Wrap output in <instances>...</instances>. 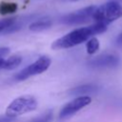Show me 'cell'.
Instances as JSON below:
<instances>
[{"label":"cell","instance_id":"ba28073f","mask_svg":"<svg viewBox=\"0 0 122 122\" xmlns=\"http://www.w3.org/2000/svg\"><path fill=\"white\" fill-rule=\"evenodd\" d=\"M96 89H97L96 86L88 84V85H83V86H79V87L73 88L72 90H71L69 92V93L71 95H81V96H85V95H87V94H89L91 92H95Z\"/></svg>","mask_w":122,"mask_h":122},{"label":"cell","instance_id":"9c48e42d","mask_svg":"<svg viewBox=\"0 0 122 122\" xmlns=\"http://www.w3.org/2000/svg\"><path fill=\"white\" fill-rule=\"evenodd\" d=\"M51 26V21L48 18H42L39 19L38 21L33 22L30 26V30L32 31H41L44 30L49 29Z\"/></svg>","mask_w":122,"mask_h":122},{"label":"cell","instance_id":"2e32d148","mask_svg":"<svg viewBox=\"0 0 122 122\" xmlns=\"http://www.w3.org/2000/svg\"><path fill=\"white\" fill-rule=\"evenodd\" d=\"M9 53V49L8 48H0V57H4Z\"/></svg>","mask_w":122,"mask_h":122},{"label":"cell","instance_id":"277c9868","mask_svg":"<svg viewBox=\"0 0 122 122\" xmlns=\"http://www.w3.org/2000/svg\"><path fill=\"white\" fill-rule=\"evenodd\" d=\"M96 8L97 7H95V6H89V7L83 8L81 10H78L76 11L68 13L60 18V22L62 24L70 25V26L86 23V22L90 21L91 19H92Z\"/></svg>","mask_w":122,"mask_h":122},{"label":"cell","instance_id":"5b68a950","mask_svg":"<svg viewBox=\"0 0 122 122\" xmlns=\"http://www.w3.org/2000/svg\"><path fill=\"white\" fill-rule=\"evenodd\" d=\"M50 65H51V59L48 56H41L36 61H34L30 65H29L28 67H26L25 69L20 71L14 76V79L17 81H22V80L29 78L30 76H33V75L42 73L43 71H45L49 69Z\"/></svg>","mask_w":122,"mask_h":122},{"label":"cell","instance_id":"6da1fadb","mask_svg":"<svg viewBox=\"0 0 122 122\" xmlns=\"http://www.w3.org/2000/svg\"><path fill=\"white\" fill-rule=\"evenodd\" d=\"M107 30V26L101 23H94L93 25L75 29L66 35L55 40L51 47L53 49H68L77 46L85 41L92 38L93 35L103 33Z\"/></svg>","mask_w":122,"mask_h":122},{"label":"cell","instance_id":"7a4b0ae2","mask_svg":"<svg viewBox=\"0 0 122 122\" xmlns=\"http://www.w3.org/2000/svg\"><path fill=\"white\" fill-rule=\"evenodd\" d=\"M120 17H122V5L116 1H110L96 8L92 19L95 23L108 26Z\"/></svg>","mask_w":122,"mask_h":122},{"label":"cell","instance_id":"30bf717a","mask_svg":"<svg viewBox=\"0 0 122 122\" xmlns=\"http://www.w3.org/2000/svg\"><path fill=\"white\" fill-rule=\"evenodd\" d=\"M22 61V58L20 56L14 55V56H10V58H8L7 60H5L4 65H3V69L6 70H12L16 67H18L20 65Z\"/></svg>","mask_w":122,"mask_h":122},{"label":"cell","instance_id":"ffe728a7","mask_svg":"<svg viewBox=\"0 0 122 122\" xmlns=\"http://www.w3.org/2000/svg\"><path fill=\"white\" fill-rule=\"evenodd\" d=\"M121 1H122V0H121Z\"/></svg>","mask_w":122,"mask_h":122},{"label":"cell","instance_id":"5bb4252c","mask_svg":"<svg viewBox=\"0 0 122 122\" xmlns=\"http://www.w3.org/2000/svg\"><path fill=\"white\" fill-rule=\"evenodd\" d=\"M51 119H52V112L50 111V112H47L41 114L38 117H35L30 122H51Z\"/></svg>","mask_w":122,"mask_h":122},{"label":"cell","instance_id":"7c38bea8","mask_svg":"<svg viewBox=\"0 0 122 122\" xmlns=\"http://www.w3.org/2000/svg\"><path fill=\"white\" fill-rule=\"evenodd\" d=\"M86 49H87V52L89 54H93L97 51V50L99 49V41L97 38L92 37L90 40H88L87 44H86Z\"/></svg>","mask_w":122,"mask_h":122},{"label":"cell","instance_id":"4fadbf2b","mask_svg":"<svg viewBox=\"0 0 122 122\" xmlns=\"http://www.w3.org/2000/svg\"><path fill=\"white\" fill-rule=\"evenodd\" d=\"M16 19L14 18H6L0 20V33H5L8 31V30L15 23Z\"/></svg>","mask_w":122,"mask_h":122},{"label":"cell","instance_id":"8992f818","mask_svg":"<svg viewBox=\"0 0 122 122\" xmlns=\"http://www.w3.org/2000/svg\"><path fill=\"white\" fill-rule=\"evenodd\" d=\"M91 102H92V98L88 95L78 96V97L74 98L73 100H71V102H69L68 104H66L62 108V110L60 111V113H59V117L61 119L70 117L72 114H74L75 112H77L79 110L88 106Z\"/></svg>","mask_w":122,"mask_h":122},{"label":"cell","instance_id":"52a82bcc","mask_svg":"<svg viewBox=\"0 0 122 122\" xmlns=\"http://www.w3.org/2000/svg\"><path fill=\"white\" fill-rule=\"evenodd\" d=\"M119 64V58L113 54H104L96 56L89 62V65L92 68L96 69H105V68H113Z\"/></svg>","mask_w":122,"mask_h":122},{"label":"cell","instance_id":"8fae6325","mask_svg":"<svg viewBox=\"0 0 122 122\" xmlns=\"http://www.w3.org/2000/svg\"><path fill=\"white\" fill-rule=\"evenodd\" d=\"M17 10V5L14 3H1L0 4V14H10L15 12Z\"/></svg>","mask_w":122,"mask_h":122},{"label":"cell","instance_id":"ac0fdd59","mask_svg":"<svg viewBox=\"0 0 122 122\" xmlns=\"http://www.w3.org/2000/svg\"><path fill=\"white\" fill-rule=\"evenodd\" d=\"M4 62H5V60H4V58H2V57H0V68H3V65H4Z\"/></svg>","mask_w":122,"mask_h":122},{"label":"cell","instance_id":"e0dca14e","mask_svg":"<svg viewBox=\"0 0 122 122\" xmlns=\"http://www.w3.org/2000/svg\"><path fill=\"white\" fill-rule=\"evenodd\" d=\"M116 43L118 45H122V32L118 34V36L116 37Z\"/></svg>","mask_w":122,"mask_h":122},{"label":"cell","instance_id":"d6986e66","mask_svg":"<svg viewBox=\"0 0 122 122\" xmlns=\"http://www.w3.org/2000/svg\"><path fill=\"white\" fill-rule=\"evenodd\" d=\"M71 1H77V0H71Z\"/></svg>","mask_w":122,"mask_h":122},{"label":"cell","instance_id":"3957f363","mask_svg":"<svg viewBox=\"0 0 122 122\" xmlns=\"http://www.w3.org/2000/svg\"><path fill=\"white\" fill-rule=\"evenodd\" d=\"M37 107V102L34 97L30 95L20 96L14 99L7 108V115L10 117H16L18 115L27 113L35 110Z\"/></svg>","mask_w":122,"mask_h":122},{"label":"cell","instance_id":"9a60e30c","mask_svg":"<svg viewBox=\"0 0 122 122\" xmlns=\"http://www.w3.org/2000/svg\"><path fill=\"white\" fill-rule=\"evenodd\" d=\"M13 117L5 115V116H0V122H12L13 121Z\"/></svg>","mask_w":122,"mask_h":122}]
</instances>
